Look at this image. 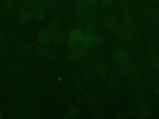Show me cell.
Instances as JSON below:
<instances>
[{
  "mask_svg": "<svg viewBox=\"0 0 159 119\" xmlns=\"http://www.w3.org/2000/svg\"><path fill=\"white\" fill-rule=\"evenodd\" d=\"M122 19L123 21V24L129 30L135 31L137 29L135 21L131 15V14L129 12V11L126 9H124L122 10Z\"/></svg>",
  "mask_w": 159,
  "mask_h": 119,
  "instance_id": "cell-3",
  "label": "cell"
},
{
  "mask_svg": "<svg viewBox=\"0 0 159 119\" xmlns=\"http://www.w3.org/2000/svg\"><path fill=\"white\" fill-rule=\"evenodd\" d=\"M16 3V0H4L2 7L1 12L4 15L8 14L12 11Z\"/></svg>",
  "mask_w": 159,
  "mask_h": 119,
  "instance_id": "cell-15",
  "label": "cell"
},
{
  "mask_svg": "<svg viewBox=\"0 0 159 119\" xmlns=\"http://www.w3.org/2000/svg\"><path fill=\"white\" fill-rule=\"evenodd\" d=\"M120 64V71L124 74L126 76H130L138 73L135 65L132 61H129L127 60L125 63Z\"/></svg>",
  "mask_w": 159,
  "mask_h": 119,
  "instance_id": "cell-8",
  "label": "cell"
},
{
  "mask_svg": "<svg viewBox=\"0 0 159 119\" xmlns=\"http://www.w3.org/2000/svg\"><path fill=\"white\" fill-rule=\"evenodd\" d=\"M0 31H1V29H0Z\"/></svg>",
  "mask_w": 159,
  "mask_h": 119,
  "instance_id": "cell-45",
  "label": "cell"
},
{
  "mask_svg": "<svg viewBox=\"0 0 159 119\" xmlns=\"http://www.w3.org/2000/svg\"><path fill=\"white\" fill-rule=\"evenodd\" d=\"M16 48L22 56L30 58L33 56L34 51L29 44L23 39H19L16 42Z\"/></svg>",
  "mask_w": 159,
  "mask_h": 119,
  "instance_id": "cell-2",
  "label": "cell"
},
{
  "mask_svg": "<svg viewBox=\"0 0 159 119\" xmlns=\"http://www.w3.org/2000/svg\"><path fill=\"white\" fill-rule=\"evenodd\" d=\"M4 71L11 76H17L22 72V68L19 64L15 62H10L4 65Z\"/></svg>",
  "mask_w": 159,
  "mask_h": 119,
  "instance_id": "cell-6",
  "label": "cell"
},
{
  "mask_svg": "<svg viewBox=\"0 0 159 119\" xmlns=\"http://www.w3.org/2000/svg\"><path fill=\"white\" fill-rule=\"evenodd\" d=\"M129 53L123 48L117 49L113 55L114 61L117 64H122L129 60Z\"/></svg>",
  "mask_w": 159,
  "mask_h": 119,
  "instance_id": "cell-7",
  "label": "cell"
},
{
  "mask_svg": "<svg viewBox=\"0 0 159 119\" xmlns=\"http://www.w3.org/2000/svg\"><path fill=\"white\" fill-rule=\"evenodd\" d=\"M20 9H25L33 12L41 7L40 0H23L20 4Z\"/></svg>",
  "mask_w": 159,
  "mask_h": 119,
  "instance_id": "cell-5",
  "label": "cell"
},
{
  "mask_svg": "<svg viewBox=\"0 0 159 119\" xmlns=\"http://www.w3.org/2000/svg\"><path fill=\"white\" fill-rule=\"evenodd\" d=\"M25 76L29 81H32L34 80L35 75L34 71L30 67H28L25 70Z\"/></svg>",
  "mask_w": 159,
  "mask_h": 119,
  "instance_id": "cell-29",
  "label": "cell"
},
{
  "mask_svg": "<svg viewBox=\"0 0 159 119\" xmlns=\"http://www.w3.org/2000/svg\"><path fill=\"white\" fill-rule=\"evenodd\" d=\"M53 40L57 43H61L65 39V33L61 30H57L52 35Z\"/></svg>",
  "mask_w": 159,
  "mask_h": 119,
  "instance_id": "cell-23",
  "label": "cell"
},
{
  "mask_svg": "<svg viewBox=\"0 0 159 119\" xmlns=\"http://www.w3.org/2000/svg\"><path fill=\"white\" fill-rule=\"evenodd\" d=\"M137 108H138V106H137L135 105V104L134 103H131L130 104L128 107H127V110H128V112L130 113V114H132V115H134L136 113H137Z\"/></svg>",
  "mask_w": 159,
  "mask_h": 119,
  "instance_id": "cell-35",
  "label": "cell"
},
{
  "mask_svg": "<svg viewBox=\"0 0 159 119\" xmlns=\"http://www.w3.org/2000/svg\"><path fill=\"white\" fill-rule=\"evenodd\" d=\"M157 84V78L153 76H150L145 81V87L146 89L153 88Z\"/></svg>",
  "mask_w": 159,
  "mask_h": 119,
  "instance_id": "cell-24",
  "label": "cell"
},
{
  "mask_svg": "<svg viewBox=\"0 0 159 119\" xmlns=\"http://www.w3.org/2000/svg\"><path fill=\"white\" fill-rule=\"evenodd\" d=\"M33 17L38 21L44 22L47 17V11L45 8L40 7L32 12Z\"/></svg>",
  "mask_w": 159,
  "mask_h": 119,
  "instance_id": "cell-13",
  "label": "cell"
},
{
  "mask_svg": "<svg viewBox=\"0 0 159 119\" xmlns=\"http://www.w3.org/2000/svg\"><path fill=\"white\" fill-rule=\"evenodd\" d=\"M65 118H72V116L70 114H66L65 116H64Z\"/></svg>",
  "mask_w": 159,
  "mask_h": 119,
  "instance_id": "cell-42",
  "label": "cell"
},
{
  "mask_svg": "<svg viewBox=\"0 0 159 119\" xmlns=\"http://www.w3.org/2000/svg\"><path fill=\"white\" fill-rule=\"evenodd\" d=\"M19 113L24 117H29L33 115V110L29 105L24 104L20 107Z\"/></svg>",
  "mask_w": 159,
  "mask_h": 119,
  "instance_id": "cell-20",
  "label": "cell"
},
{
  "mask_svg": "<svg viewBox=\"0 0 159 119\" xmlns=\"http://www.w3.org/2000/svg\"><path fill=\"white\" fill-rule=\"evenodd\" d=\"M153 1L155 4L159 5V0H153Z\"/></svg>",
  "mask_w": 159,
  "mask_h": 119,
  "instance_id": "cell-43",
  "label": "cell"
},
{
  "mask_svg": "<svg viewBox=\"0 0 159 119\" xmlns=\"http://www.w3.org/2000/svg\"><path fill=\"white\" fill-rule=\"evenodd\" d=\"M83 35V33L81 30H80V29H74L71 31L70 33V38L76 41H79Z\"/></svg>",
  "mask_w": 159,
  "mask_h": 119,
  "instance_id": "cell-21",
  "label": "cell"
},
{
  "mask_svg": "<svg viewBox=\"0 0 159 119\" xmlns=\"http://www.w3.org/2000/svg\"><path fill=\"white\" fill-rule=\"evenodd\" d=\"M119 78L115 74H111L107 79V88L116 90L119 86Z\"/></svg>",
  "mask_w": 159,
  "mask_h": 119,
  "instance_id": "cell-17",
  "label": "cell"
},
{
  "mask_svg": "<svg viewBox=\"0 0 159 119\" xmlns=\"http://www.w3.org/2000/svg\"><path fill=\"white\" fill-rule=\"evenodd\" d=\"M4 118V116H3V114L2 112H0V119H2Z\"/></svg>",
  "mask_w": 159,
  "mask_h": 119,
  "instance_id": "cell-44",
  "label": "cell"
},
{
  "mask_svg": "<svg viewBox=\"0 0 159 119\" xmlns=\"http://www.w3.org/2000/svg\"><path fill=\"white\" fill-rule=\"evenodd\" d=\"M137 113L142 118H147L151 115V108L147 104H142L138 106Z\"/></svg>",
  "mask_w": 159,
  "mask_h": 119,
  "instance_id": "cell-14",
  "label": "cell"
},
{
  "mask_svg": "<svg viewBox=\"0 0 159 119\" xmlns=\"http://www.w3.org/2000/svg\"><path fill=\"white\" fill-rule=\"evenodd\" d=\"M153 17L155 20L159 24V12H155L153 14Z\"/></svg>",
  "mask_w": 159,
  "mask_h": 119,
  "instance_id": "cell-41",
  "label": "cell"
},
{
  "mask_svg": "<svg viewBox=\"0 0 159 119\" xmlns=\"http://www.w3.org/2000/svg\"><path fill=\"white\" fill-rule=\"evenodd\" d=\"M78 113V107L73 105L70 107V114L72 116V117H74L75 116H76Z\"/></svg>",
  "mask_w": 159,
  "mask_h": 119,
  "instance_id": "cell-39",
  "label": "cell"
},
{
  "mask_svg": "<svg viewBox=\"0 0 159 119\" xmlns=\"http://www.w3.org/2000/svg\"><path fill=\"white\" fill-rule=\"evenodd\" d=\"M84 77L86 80V82L88 83L89 86H90V87L91 89H94V83L93 82V81L92 80L91 76H89V74H88V73L86 71H84Z\"/></svg>",
  "mask_w": 159,
  "mask_h": 119,
  "instance_id": "cell-33",
  "label": "cell"
},
{
  "mask_svg": "<svg viewBox=\"0 0 159 119\" xmlns=\"http://www.w3.org/2000/svg\"><path fill=\"white\" fill-rule=\"evenodd\" d=\"M32 16V12L25 10V9H20V11L17 14V19L20 22H25L28 21L31 19Z\"/></svg>",
  "mask_w": 159,
  "mask_h": 119,
  "instance_id": "cell-18",
  "label": "cell"
},
{
  "mask_svg": "<svg viewBox=\"0 0 159 119\" xmlns=\"http://www.w3.org/2000/svg\"><path fill=\"white\" fill-rule=\"evenodd\" d=\"M57 0H42L43 4L46 9H50L55 5Z\"/></svg>",
  "mask_w": 159,
  "mask_h": 119,
  "instance_id": "cell-31",
  "label": "cell"
},
{
  "mask_svg": "<svg viewBox=\"0 0 159 119\" xmlns=\"http://www.w3.org/2000/svg\"><path fill=\"white\" fill-rule=\"evenodd\" d=\"M89 35L91 37V40L92 44L96 46H98L101 43V38L99 36L95 35L94 33L89 34Z\"/></svg>",
  "mask_w": 159,
  "mask_h": 119,
  "instance_id": "cell-30",
  "label": "cell"
},
{
  "mask_svg": "<svg viewBox=\"0 0 159 119\" xmlns=\"http://www.w3.org/2000/svg\"><path fill=\"white\" fill-rule=\"evenodd\" d=\"M95 30V27L93 24H88L86 25V30L88 34H93L94 33Z\"/></svg>",
  "mask_w": 159,
  "mask_h": 119,
  "instance_id": "cell-40",
  "label": "cell"
},
{
  "mask_svg": "<svg viewBox=\"0 0 159 119\" xmlns=\"http://www.w3.org/2000/svg\"><path fill=\"white\" fill-rule=\"evenodd\" d=\"M93 70H94V73L98 79H103L105 77L106 75L107 70L105 65L103 64L102 63H96L94 65Z\"/></svg>",
  "mask_w": 159,
  "mask_h": 119,
  "instance_id": "cell-11",
  "label": "cell"
},
{
  "mask_svg": "<svg viewBox=\"0 0 159 119\" xmlns=\"http://www.w3.org/2000/svg\"><path fill=\"white\" fill-rule=\"evenodd\" d=\"M8 86H9V87L14 90H19L20 85V84L16 81H11L9 82L8 83Z\"/></svg>",
  "mask_w": 159,
  "mask_h": 119,
  "instance_id": "cell-34",
  "label": "cell"
},
{
  "mask_svg": "<svg viewBox=\"0 0 159 119\" xmlns=\"http://www.w3.org/2000/svg\"><path fill=\"white\" fill-rule=\"evenodd\" d=\"M113 115L117 118H124L125 117L124 112L120 108H116L113 112Z\"/></svg>",
  "mask_w": 159,
  "mask_h": 119,
  "instance_id": "cell-32",
  "label": "cell"
},
{
  "mask_svg": "<svg viewBox=\"0 0 159 119\" xmlns=\"http://www.w3.org/2000/svg\"><path fill=\"white\" fill-rule=\"evenodd\" d=\"M106 23L108 29L121 41L129 45L132 43L130 30L123 24L110 18L106 19Z\"/></svg>",
  "mask_w": 159,
  "mask_h": 119,
  "instance_id": "cell-1",
  "label": "cell"
},
{
  "mask_svg": "<svg viewBox=\"0 0 159 119\" xmlns=\"http://www.w3.org/2000/svg\"><path fill=\"white\" fill-rule=\"evenodd\" d=\"M74 81H75V84L77 89H78L79 90L84 89V86H83V83L81 82L80 79L77 76H75L74 77Z\"/></svg>",
  "mask_w": 159,
  "mask_h": 119,
  "instance_id": "cell-36",
  "label": "cell"
},
{
  "mask_svg": "<svg viewBox=\"0 0 159 119\" xmlns=\"http://www.w3.org/2000/svg\"><path fill=\"white\" fill-rule=\"evenodd\" d=\"M113 0H101V4L104 7H109L112 5Z\"/></svg>",
  "mask_w": 159,
  "mask_h": 119,
  "instance_id": "cell-38",
  "label": "cell"
},
{
  "mask_svg": "<svg viewBox=\"0 0 159 119\" xmlns=\"http://www.w3.org/2000/svg\"><path fill=\"white\" fill-rule=\"evenodd\" d=\"M58 55V51L55 48H50L46 50L45 56L49 59H55Z\"/></svg>",
  "mask_w": 159,
  "mask_h": 119,
  "instance_id": "cell-26",
  "label": "cell"
},
{
  "mask_svg": "<svg viewBox=\"0 0 159 119\" xmlns=\"http://www.w3.org/2000/svg\"><path fill=\"white\" fill-rule=\"evenodd\" d=\"M149 57L152 66L156 71L159 73V53L152 43H149Z\"/></svg>",
  "mask_w": 159,
  "mask_h": 119,
  "instance_id": "cell-4",
  "label": "cell"
},
{
  "mask_svg": "<svg viewBox=\"0 0 159 119\" xmlns=\"http://www.w3.org/2000/svg\"><path fill=\"white\" fill-rule=\"evenodd\" d=\"M59 27H60V23L57 18L52 19L48 22L47 25V27L49 31H53V32L58 30L59 29Z\"/></svg>",
  "mask_w": 159,
  "mask_h": 119,
  "instance_id": "cell-22",
  "label": "cell"
},
{
  "mask_svg": "<svg viewBox=\"0 0 159 119\" xmlns=\"http://www.w3.org/2000/svg\"><path fill=\"white\" fill-rule=\"evenodd\" d=\"M85 8H90L96 5V0H77Z\"/></svg>",
  "mask_w": 159,
  "mask_h": 119,
  "instance_id": "cell-28",
  "label": "cell"
},
{
  "mask_svg": "<svg viewBox=\"0 0 159 119\" xmlns=\"http://www.w3.org/2000/svg\"><path fill=\"white\" fill-rule=\"evenodd\" d=\"M68 45L72 50H75V48H76L78 47L76 41L73 39H71L70 38L68 40Z\"/></svg>",
  "mask_w": 159,
  "mask_h": 119,
  "instance_id": "cell-37",
  "label": "cell"
},
{
  "mask_svg": "<svg viewBox=\"0 0 159 119\" xmlns=\"http://www.w3.org/2000/svg\"><path fill=\"white\" fill-rule=\"evenodd\" d=\"M53 39L52 35L49 30H42L38 36V40L40 44L44 46L49 45Z\"/></svg>",
  "mask_w": 159,
  "mask_h": 119,
  "instance_id": "cell-9",
  "label": "cell"
},
{
  "mask_svg": "<svg viewBox=\"0 0 159 119\" xmlns=\"http://www.w3.org/2000/svg\"><path fill=\"white\" fill-rule=\"evenodd\" d=\"M84 53V50L82 48H76L73 50L70 55H69V60L71 61H75L80 59Z\"/></svg>",
  "mask_w": 159,
  "mask_h": 119,
  "instance_id": "cell-19",
  "label": "cell"
},
{
  "mask_svg": "<svg viewBox=\"0 0 159 119\" xmlns=\"http://www.w3.org/2000/svg\"><path fill=\"white\" fill-rule=\"evenodd\" d=\"M85 9L86 8L78 1H77L75 7V12L79 22L81 24H84L86 22V13Z\"/></svg>",
  "mask_w": 159,
  "mask_h": 119,
  "instance_id": "cell-10",
  "label": "cell"
},
{
  "mask_svg": "<svg viewBox=\"0 0 159 119\" xmlns=\"http://www.w3.org/2000/svg\"><path fill=\"white\" fill-rule=\"evenodd\" d=\"M0 52L4 55H8L10 53V48L6 37L1 30L0 31Z\"/></svg>",
  "mask_w": 159,
  "mask_h": 119,
  "instance_id": "cell-12",
  "label": "cell"
},
{
  "mask_svg": "<svg viewBox=\"0 0 159 119\" xmlns=\"http://www.w3.org/2000/svg\"><path fill=\"white\" fill-rule=\"evenodd\" d=\"M46 50H47V49L45 48V46L42 44H40V43L39 45H37L34 47L35 52L36 53L37 55H38L39 56H45Z\"/></svg>",
  "mask_w": 159,
  "mask_h": 119,
  "instance_id": "cell-27",
  "label": "cell"
},
{
  "mask_svg": "<svg viewBox=\"0 0 159 119\" xmlns=\"http://www.w3.org/2000/svg\"><path fill=\"white\" fill-rule=\"evenodd\" d=\"M79 41L80 42L81 45L84 47L89 46L91 44V37H90V35L88 34V33L86 34H83Z\"/></svg>",
  "mask_w": 159,
  "mask_h": 119,
  "instance_id": "cell-25",
  "label": "cell"
},
{
  "mask_svg": "<svg viewBox=\"0 0 159 119\" xmlns=\"http://www.w3.org/2000/svg\"><path fill=\"white\" fill-rule=\"evenodd\" d=\"M140 83V77L139 73L134 74L130 76L129 79L126 83V86L129 89H132L136 87Z\"/></svg>",
  "mask_w": 159,
  "mask_h": 119,
  "instance_id": "cell-16",
  "label": "cell"
}]
</instances>
